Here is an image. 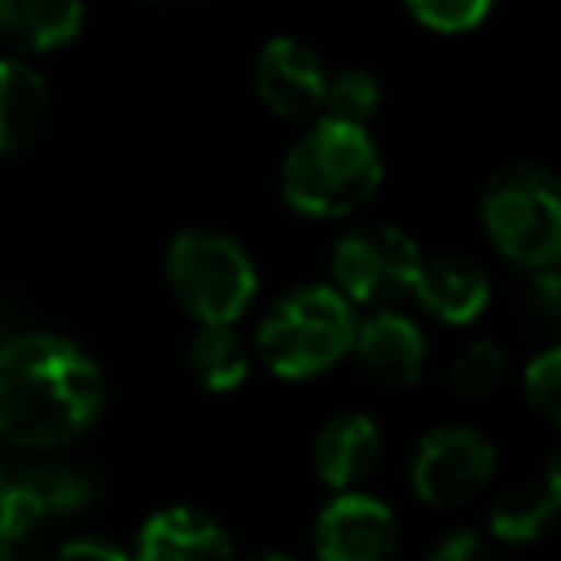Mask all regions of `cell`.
Segmentation results:
<instances>
[{"instance_id": "obj_6", "label": "cell", "mask_w": 561, "mask_h": 561, "mask_svg": "<svg viewBox=\"0 0 561 561\" xmlns=\"http://www.w3.org/2000/svg\"><path fill=\"white\" fill-rule=\"evenodd\" d=\"M427 254L415 234L397 224H362L351 227L331 250V285L354 308L389 312L415 293Z\"/></svg>"}, {"instance_id": "obj_9", "label": "cell", "mask_w": 561, "mask_h": 561, "mask_svg": "<svg viewBox=\"0 0 561 561\" xmlns=\"http://www.w3.org/2000/svg\"><path fill=\"white\" fill-rule=\"evenodd\" d=\"M328 66L312 43L297 35H273L257 47L254 58V89L265 108L285 119H308L323 112L328 96Z\"/></svg>"}, {"instance_id": "obj_14", "label": "cell", "mask_w": 561, "mask_h": 561, "mask_svg": "<svg viewBox=\"0 0 561 561\" xmlns=\"http://www.w3.org/2000/svg\"><path fill=\"white\" fill-rule=\"evenodd\" d=\"M85 27L78 0H0V39L27 55H47L73 43Z\"/></svg>"}, {"instance_id": "obj_23", "label": "cell", "mask_w": 561, "mask_h": 561, "mask_svg": "<svg viewBox=\"0 0 561 561\" xmlns=\"http://www.w3.org/2000/svg\"><path fill=\"white\" fill-rule=\"evenodd\" d=\"M423 561H500L492 542L481 535V530L469 527H454L446 535H438L435 542L427 546Z\"/></svg>"}, {"instance_id": "obj_21", "label": "cell", "mask_w": 561, "mask_h": 561, "mask_svg": "<svg viewBox=\"0 0 561 561\" xmlns=\"http://www.w3.org/2000/svg\"><path fill=\"white\" fill-rule=\"evenodd\" d=\"M523 392L538 415L561 427V343L530 354V362L523 366Z\"/></svg>"}, {"instance_id": "obj_20", "label": "cell", "mask_w": 561, "mask_h": 561, "mask_svg": "<svg viewBox=\"0 0 561 561\" xmlns=\"http://www.w3.org/2000/svg\"><path fill=\"white\" fill-rule=\"evenodd\" d=\"M408 16L438 35H461L492 16L489 0H408Z\"/></svg>"}, {"instance_id": "obj_11", "label": "cell", "mask_w": 561, "mask_h": 561, "mask_svg": "<svg viewBox=\"0 0 561 561\" xmlns=\"http://www.w3.org/2000/svg\"><path fill=\"white\" fill-rule=\"evenodd\" d=\"M131 561H234V542L216 515L170 504L147 515L135 535Z\"/></svg>"}, {"instance_id": "obj_15", "label": "cell", "mask_w": 561, "mask_h": 561, "mask_svg": "<svg viewBox=\"0 0 561 561\" xmlns=\"http://www.w3.org/2000/svg\"><path fill=\"white\" fill-rule=\"evenodd\" d=\"M50 85L24 58H0V158L20 154L39 135Z\"/></svg>"}, {"instance_id": "obj_7", "label": "cell", "mask_w": 561, "mask_h": 561, "mask_svg": "<svg viewBox=\"0 0 561 561\" xmlns=\"http://www.w3.org/2000/svg\"><path fill=\"white\" fill-rule=\"evenodd\" d=\"M496 443L473 423H438L408 458V484L431 507H461L489 489Z\"/></svg>"}, {"instance_id": "obj_24", "label": "cell", "mask_w": 561, "mask_h": 561, "mask_svg": "<svg viewBox=\"0 0 561 561\" xmlns=\"http://www.w3.org/2000/svg\"><path fill=\"white\" fill-rule=\"evenodd\" d=\"M55 561H131V553H127L119 542H112V538L78 535V538H66V542L58 546Z\"/></svg>"}, {"instance_id": "obj_3", "label": "cell", "mask_w": 561, "mask_h": 561, "mask_svg": "<svg viewBox=\"0 0 561 561\" xmlns=\"http://www.w3.org/2000/svg\"><path fill=\"white\" fill-rule=\"evenodd\" d=\"M358 308L328 280H308L277 297L254 328V351L280 381L328 374L354 351Z\"/></svg>"}, {"instance_id": "obj_25", "label": "cell", "mask_w": 561, "mask_h": 561, "mask_svg": "<svg viewBox=\"0 0 561 561\" xmlns=\"http://www.w3.org/2000/svg\"><path fill=\"white\" fill-rule=\"evenodd\" d=\"M542 484L550 489L553 504H558V515H561V446L546 458V473H542Z\"/></svg>"}, {"instance_id": "obj_19", "label": "cell", "mask_w": 561, "mask_h": 561, "mask_svg": "<svg viewBox=\"0 0 561 561\" xmlns=\"http://www.w3.org/2000/svg\"><path fill=\"white\" fill-rule=\"evenodd\" d=\"M507 374V351L496 339H473L458 351V358L450 362V385L461 397H489Z\"/></svg>"}, {"instance_id": "obj_10", "label": "cell", "mask_w": 561, "mask_h": 561, "mask_svg": "<svg viewBox=\"0 0 561 561\" xmlns=\"http://www.w3.org/2000/svg\"><path fill=\"white\" fill-rule=\"evenodd\" d=\"M354 362L381 389H408L423 377L427 366V335L400 308L366 312L354 335Z\"/></svg>"}, {"instance_id": "obj_4", "label": "cell", "mask_w": 561, "mask_h": 561, "mask_svg": "<svg viewBox=\"0 0 561 561\" xmlns=\"http://www.w3.org/2000/svg\"><path fill=\"white\" fill-rule=\"evenodd\" d=\"M165 285L201 328H234L257 297V265L234 234L185 227L165 247Z\"/></svg>"}, {"instance_id": "obj_2", "label": "cell", "mask_w": 561, "mask_h": 561, "mask_svg": "<svg viewBox=\"0 0 561 561\" xmlns=\"http://www.w3.org/2000/svg\"><path fill=\"white\" fill-rule=\"evenodd\" d=\"M385 181V154L369 127L320 116L280 162V196L308 219H339L366 208Z\"/></svg>"}, {"instance_id": "obj_28", "label": "cell", "mask_w": 561, "mask_h": 561, "mask_svg": "<svg viewBox=\"0 0 561 561\" xmlns=\"http://www.w3.org/2000/svg\"><path fill=\"white\" fill-rule=\"evenodd\" d=\"M4 481H9V473H4V466H0V489H4Z\"/></svg>"}, {"instance_id": "obj_1", "label": "cell", "mask_w": 561, "mask_h": 561, "mask_svg": "<svg viewBox=\"0 0 561 561\" xmlns=\"http://www.w3.org/2000/svg\"><path fill=\"white\" fill-rule=\"evenodd\" d=\"M104 408V369L78 339L24 331L0 343V438L55 450L81 438Z\"/></svg>"}, {"instance_id": "obj_12", "label": "cell", "mask_w": 561, "mask_h": 561, "mask_svg": "<svg viewBox=\"0 0 561 561\" xmlns=\"http://www.w3.org/2000/svg\"><path fill=\"white\" fill-rule=\"evenodd\" d=\"M385 458V438L374 415L335 412L312 443V466L335 492H358Z\"/></svg>"}, {"instance_id": "obj_26", "label": "cell", "mask_w": 561, "mask_h": 561, "mask_svg": "<svg viewBox=\"0 0 561 561\" xmlns=\"http://www.w3.org/2000/svg\"><path fill=\"white\" fill-rule=\"evenodd\" d=\"M242 561H297L293 553H285V550H257V553H250V558H242Z\"/></svg>"}, {"instance_id": "obj_22", "label": "cell", "mask_w": 561, "mask_h": 561, "mask_svg": "<svg viewBox=\"0 0 561 561\" xmlns=\"http://www.w3.org/2000/svg\"><path fill=\"white\" fill-rule=\"evenodd\" d=\"M523 305H527V316L538 323V328L561 331V265L527 273Z\"/></svg>"}, {"instance_id": "obj_27", "label": "cell", "mask_w": 561, "mask_h": 561, "mask_svg": "<svg viewBox=\"0 0 561 561\" xmlns=\"http://www.w3.org/2000/svg\"><path fill=\"white\" fill-rule=\"evenodd\" d=\"M0 561H16V546H12L4 535H0Z\"/></svg>"}, {"instance_id": "obj_8", "label": "cell", "mask_w": 561, "mask_h": 561, "mask_svg": "<svg viewBox=\"0 0 561 561\" xmlns=\"http://www.w3.org/2000/svg\"><path fill=\"white\" fill-rule=\"evenodd\" d=\"M312 550L316 561H392L400 550L397 512L366 489L335 492L316 515Z\"/></svg>"}, {"instance_id": "obj_18", "label": "cell", "mask_w": 561, "mask_h": 561, "mask_svg": "<svg viewBox=\"0 0 561 561\" xmlns=\"http://www.w3.org/2000/svg\"><path fill=\"white\" fill-rule=\"evenodd\" d=\"M385 89L377 73L362 70V66H346L328 78V96H323V116L339 119V124L366 127L369 119L381 112Z\"/></svg>"}, {"instance_id": "obj_5", "label": "cell", "mask_w": 561, "mask_h": 561, "mask_svg": "<svg viewBox=\"0 0 561 561\" xmlns=\"http://www.w3.org/2000/svg\"><path fill=\"white\" fill-rule=\"evenodd\" d=\"M481 224L527 273L561 265V178L538 162L500 165L481 188Z\"/></svg>"}, {"instance_id": "obj_16", "label": "cell", "mask_w": 561, "mask_h": 561, "mask_svg": "<svg viewBox=\"0 0 561 561\" xmlns=\"http://www.w3.org/2000/svg\"><path fill=\"white\" fill-rule=\"evenodd\" d=\"M558 519V504H553L550 489L542 481H519L496 492L489 507V535L504 546H527L538 542Z\"/></svg>"}, {"instance_id": "obj_13", "label": "cell", "mask_w": 561, "mask_h": 561, "mask_svg": "<svg viewBox=\"0 0 561 561\" xmlns=\"http://www.w3.org/2000/svg\"><path fill=\"white\" fill-rule=\"evenodd\" d=\"M415 300L427 316H435L446 328H466L481 320L492 300V280L481 262L466 254H435L423 262L415 280Z\"/></svg>"}, {"instance_id": "obj_17", "label": "cell", "mask_w": 561, "mask_h": 561, "mask_svg": "<svg viewBox=\"0 0 561 561\" xmlns=\"http://www.w3.org/2000/svg\"><path fill=\"white\" fill-rule=\"evenodd\" d=\"M188 369L211 392H234L250 377V346L239 328H196L188 343Z\"/></svg>"}]
</instances>
